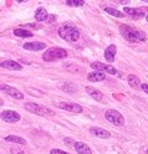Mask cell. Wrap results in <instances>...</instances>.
<instances>
[{"label":"cell","mask_w":148,"mask_h":154,"mask_svg":"<svg viewBox=\"0 0 148 154\" xmlns=\"http://www.w3.org/2000/svg\"><path fill=\"white\" fill-rule=\"evenodd\" d=\"M86 91H87V93L90 94L92 98H95L96 101H102L103 94H102V92L98 91L97 88H93V87H90V86H87V87H86Z\"/></svg>","instance_id":"17"},{"label":"cell","mask_w":148,"mask_h":154,"mask_svg":"<svg viewBox=\"0 0 148 154\" xmlns=\"http://www.w3.org/2000/svg\"><path fill=\"white\" fill-rule=\"evenodd\" d=\"M128 83H130L131 87H133L136 90H142L141 80L138 79L137 76H134V75H130V76H128Z\"/></svg>","instance_id":"18"},{"label":"cell","mask_w":148,"mask_h":154,"mask_svg":"<svg viewBox=\"0 0 148 154\" xmlns=\"http://www.w3.org/2000/svg\"><path fill=\"white\" fill-rule=\"evenodd\" d=\"M105 117H106V119L108 122H111L112 124H115V126H117V127H121V126H123V124H124L123 116L118 111H116V109H108V111H106Z\"/></svg>","instance_id":"5"},{"label":"cell","mask_w":148,"mask_h":154,"mask_svg":"<svg viewBox=\"0 0 148 154\" xmlns=\"http://www.w3.org/2000/svg\"><path fill=\"white\" fill-rule=\"evenodd\" d=\"M75 150L78 154H92V150L90 149V147L82 142H75Z\"/></svg>","instance_id":"14"},{"label":"cell","mask_w":148,"mask_h":154,"mask_svg":"<svg viewBox=\"0 0 148 154\" xmlns=\"http://www.w3.org/2000/svg\"><path fill=\"white\" fill-rule=\"evenodd\" d=\"M142 90H143V92L148 93V85L147 83H142Z\"/></svg>","instance_id":"29"},{"label":"cell","mask_w":148,"mask_h":154,"mask_svg":"<svg viewBox=\"0 0 148 154\" xmlns=\"http://www.w3.org/2000/svg\"><path fill=\"white\" fill-rule=\"evenodd\" d=\"M62 90L65 91V92H67V93H75L76 91H77V87L75 85H72L71 82H66L64 86H62Z\"/></svg>","instance_id":"23"},{"label":"cell","mask_w":148,"mask_h":154,"mask_svg":"<svg viewBox=\"0 0 148 154\" xmlns=\"http://www.w3.org/2000/svg\"><path fill=\"white\" fill-rule=\"evenodd\" d=\"M5 140L6 142H11V143H17V144H26V140L21 137H17V136H8L5 137Z\"/></svg>","instance_id":"22"},{"label":"cell","mask_w":148,"mask_h":154,"mask_svg":"<svg viewBox=\"0 0 148 154\" xmlns=\"http://www.w3.org/2000/svg\"><path fill=\"white\" fill-rule=\"evenodd\" d=\"M0 66L3 69H8V70H13V71H21L23 70V66L16 62V61H11V60H8V61H2Z\"/></svg>","instance_id":"12"},{"label":"cell","mask_w":148,"mask_h":154,"mask_svg":"<svg viewBox=\"0 0 148 154\" xmlns=\"http://www.w3.org/2000/svg\"><path fill=\"white\" fill-rule=\"evenodd\" d=\"M123 13H126L127 15H130L134 19H140V17H143L144 16V13L142 9H138V8H124L123 9Z\"/></svg>","instance_id":"13"},{"label":"cell","mask_w":148,"mask_h":154,"mask_svg":"<svg viewBox=\"0 0 148 154\" xmlns=\"http://www.w3.org/2000/svg\"><path fill=\"white\" fill-rule=\"evenodd\" d=\"M25 50H31V51H41L44 49H46V44L45 42H40V41H34V42H26L24 45Z\"/></svg>","instance_id":"11"},{"label":"cell","mask_w":148,"mask_h":154,"mask_svg":"<svg viewBox=\"0 0 148 154\" xmlns=\"http://www.w3.org/2000/svg\"><path fill=\"white\" fill-rule=\"evenodd\" d=\"M14 35L15 36H19V37H31L33 36V32L25 30V29H15V30H14Z\"/></svg>","instance_id":"21"},{"label":"cell","mask_w":148,"mask_h":154,"mask_svg":"<svg viewBox=\"0 0 148 154\" xmlns=\"http://www.w3.org/2000/svg\"><path fill=\"white\" fill-rule=\"evenodd\" d=\"M2 91L5 92L6 94L11 96L13 98H16V100H23L24 98V94L23 92H20L19 90L11 87V86H8V85H2Z\"/></svg>","instance_id":"9"},{"label":"cell","mask_w":148,"mask_h":154,"mask_svg":"<svg viewBox=\"0 0 148 154\" xmlns=\"http://www.w3.org/2000/svg\"><path fill=\"white\" fill-rule=\"evenodd\" d=\"M11 154H26V152L17 149V148H11Z\"/></svg>","instance_id":"26"},{"label":"cell","mask_w":148,"mask_h":154,"mask_svg":"<svg viewBox=\"0 0 148 154\" xmlns=\"http://www.w3.org/2000/svg\"><path fill=\"white\" fill-rule=\"evenodd\" d=\"M147 154H148V149H147Z\"/></svg>","instance_id":"31"},{"label":"cell","mask_w":148,"mask_h":154,"mask_svg":"<svg viewBox=\"0 0 148 154\" xmlns=\"http://www.w3.org/2000/svg\"><path fill=\"white\" fill-rule=\"evenodd\" d=\"M24 108L31 113H35L37 116H44V117H51V116L55 114V112H52V109H50L49 107H45V106H40L37 103H33V102H27L25 103Z\"/></svg>","instance_id":"4"},{"label":"cell","mask_w":148,"mask_h":154,"mask_svg":"<svg viewBox=\"0 0 148 154\" xmlns=\"http://www.w3.org/2000/svg\"><path fill=\"white\" fill-rule=\"evenodd\" d=\"M47 17H49L47 11L45 10L44 8H39L37 10H36V13H35V19H36V21H40V23L46 21V20H47Z\"/></svg>","instance_id":"19"},{"label":"cell","mask_w":148,"mask_h":154,"mask_svg":"<svg viewBox=\"0 0 148 154\" xmlns=\"http://www.w3.org/2000/svg\"><path fill=\"white\" fill-rule=\"evenodd\" d=\"M66 5L67 6H83L85 2L82 0H66Z\"/></svg>","instance_id":"24"},{"label":"cell","mask_w":148,"mask_h":154,"mask_svg":"<svg viewBox=\"0 0 148 154\" xmlns=\"http://www.w3.org/2000/svg\"><path fill=\"white\" fill-rule=\"evenodd\" d=\"M87 79L91 82H100L106 79V75H105V72H101V71H95V72L88 73Z\"/></svg>","instance_id":"16"},{"label":"cell","mask_w":148,"mask_h":154,"mask_svg":"<svg viewBox=\"0 0 148 154\" xmlns=\"http://www.w3.org/2000/svg\"><path fill=\"white\" fill-rule=\"evenodd\" d=\"M57 107L66 111V112H72V113H81L82 112L81 106L77 104V103H74V102H58Z\"/></svg>","instance_id":"7"},{"label":"cell","mask_w":148,"mask_h":154,"mask_svg":"<svg viewBox=\"0 0 148 154\" xmlns=\"http://www.w3.org/2000/svg\"><path fill=\"white\" fill-rule=\"evenodd\" d=\"M91 67L97 71H101V72H107V73H111V75H115L117 77H121L122 73L118 72L115 67H112L111 65H107V63H102V62H92L91 63Z\"/></svg>","instance_id":"6"},{"label":"cell","mask_w":148,"mask_h":154,"mask_svg":"<svg viewBox=\"0 0 148 154\" xmlns=\"http://www.w3.org/2000/svg\"><path fill=\"white\" fill-rule=\"evenodd\" d=\"M66 67V69H74V70H76V72H78V71H80V67H77V66H75V65H72V66H68V65H66L65 66Z\"/></svg>","instance_id":"28"},{"label":"cell","mask_w":148,"mask_h":154,"mask_svg":"<svg viewBox=\"0 0 148 154\" xmlns=\"http://www.w3.org/2000/svg\"><path fill=\"white\" fill-rule=\"evenodd\" d=\"M120 31L122 36L130 42H143L147 40L146 32L128 25H120Z\"/></svg>","instance_id":"1"},{"label":"cell","mask_w":148,"mask_h":154,"mask_svg":"<svg viewBox=\"0 0 148 154\" xmlns=\"http://www.w3.org/2000/svg\"><path fill=\"white\" fill-rule=\"evenodd\" d=\"M146 20H147V21H148V15H147V16H146Z\"/></svg>","instance_id":"30"},{"label":"cell","mask_w":148,"mask_h":154,"mask_svg":"<svg viewBox=\"0 0 148 154\" xmlns=\"http://www.w3.org/2000/svg\"><path fill=\"white\" fill-rule=\"evenodd\" d=\"M103 10H105L107 14H110V15H112V16H116V17H124V15H126L124 13H121V11L116 10V9H113V8H110V6H105Z\"/></svg>","instance_id":"20"},{"label":"cell","mask_w":148,"mask_h":154,"mask_svg":"<svg viewBox=\"0 0 148 154\" xmlns=\"http://www.w3.org/2000/svg\"><path fill=\"white\" fill-rule=\"evenodd\" d=\"M90 133L92 136L97 137V138H102V139H107L111 137V133L108 132L107 129H103V128H100V127H91L90 128Z\"/></svg>","instance_id":"10"},{"label":"cell","mask_w":148,"mask_h":154,"mask_svg":"<svg viewBox=\"0 0 148 154\" xmlns=\"http://www.w3.org/2000/svg\"><path fill=\"white\" fill-rule=\"evenodd\" d=\"M50 154H70V153L64 152V150H61V149H51Z\"/></svg>","instance_id":"25"},{"label":"cell","mask_w":148,"mask_h":154,"mask_svg":"<svg viewBox=\"0 0 148 154\" xmlns=\"http://www.w3.org/2000/svg\"><path fill=\"white\" fill-rule=\"evenodd\" d=\"M116 52H117V47L115 45H110L105 50V57L108 62H113L115 57H116Z\"/></svg>","instance_id":"15"},{"label":"cell","mask_w":148,"mask_h":154,"mask_svg":"<svg viewBox=\"0 0 148 154\" xmlns=\"http://www.w3.org/2000/svg\"><path fill=\"white\" fill-rule=\"evenodd\" d=\"M21 118V116L15 111H3L2 112V119L6 123H16Z\"/></svg>","instance_id":"8"},{"label":"cell","mask_w":148,"mask_h":154,"mask_svg":"<svg viewBox=\"0 0 148 154\" xmlns=\"http://www.w3.org/2000/svg\"><path fill=\"white\" fill-rule=\"evenodd\" d=\"M80 30L70 23H65L58 27V36L67 42H76L80 38Z\"/></svg>","instance_id":"2"},{"label":"cell","mask_w":148,"mask_h":154,"mask_svg":"<svg viewBox=\"0 0 148 154\" xmlns=\"http://www.w3.org/2000/svg\"><path fill=\"white\" fill-rule=\"evenodd\" d=\"M25 27H31V29H35V30H36V29H40V26H39V25H34V24H26L21 29H25Z\"/></svg>","instance_id":"27"},{"label":"cell","mask_w":148,"mask_h":154,"mask_svg":"<svg viewBox=\"0 0 148 154\" xmlns=\"http://www.w3.org/2000/svg\"><path fill=\"white\" fill-rule=\"evenodd\" d=\"M67 57V51L65 49H61V47H50L47 49L44 55H43V60L46 62H52L56 60H62Z\"/></svg>","instance_id":"3"}]
</instances>
